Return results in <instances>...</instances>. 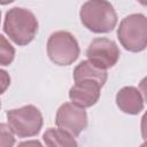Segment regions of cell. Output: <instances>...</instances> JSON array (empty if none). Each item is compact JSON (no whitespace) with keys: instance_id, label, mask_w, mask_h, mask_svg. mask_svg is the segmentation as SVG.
I'll return each instance as SVG.
<instances>
[{"instance_id":"cell-16","label":"cell","mask_w":147,"mask_h":147,"mask_svg":"<svg viewBox=\"0 0 147 147\" xmlns=\"http://www.w3.org/2000/svg\"><path fill=\"white\" fill-rule=\"evenodd\" d=\"M139 88H140V91H141V93H142V95H144V98H145V101L147 102V77H145V78L140 82Z\"/></svg>"},{"instance_id":"cell-17","label":"cell","mask_w":147,"mask_h":147,"mask_svg":"<svg viewBox=\"0 0 147 147\" xmlns=\"http://www.w3.org/2000/svg\"><path fill=\"white\" fill-rule=\"evenodd\" d=\"M0 72H1V76H2V88H1V91L3 92L5 88H6V86L9 84V80H5V72H6L5 70H1Z\"/></svg>"},{"instance_id":"cell-10","label":"cell","mask_w":147,"mask_h":147,"mask_svg":"<svg viewBox=\"0 0 147 147\" xmlns=\"http://www.w3.org/2000/svg\"><path fill=\"white\" fill-rule=\"evenodd\" d=\"M107 71L96 68L90 61H82L74 70V79L75 82L80 80H94L99 83L101 86L105 85L107 80Z\"/></svg>"},{"instance_id":"cell-12","label":"cell","mask_w":147,"mask_h":147,"mask_svg":"<svg viewBox=\"0 0 147 147\" xmlns=\"http://www.w3.org/2000/svg\"><path fill=\"white\" fill-rule=\"evenodd\" d=\"M0 63L1 65H8L14 60L15 49L14 47L6 40L5 36H0Z\"/></svg>"},{"instance_id":"cell-11","label":"cell","mask_w":147,"mask_h":147,"mask_svg":"<svg viewBox=\"0 0 147 147\" xmlns=\"http://www.w3.org/2000/svg\"><path fill=\"white\" fill-rule=\"evenodd\" d=\"M47 147H78L74 136L62 129L49 127L42 136Z\"/></svg>"},{"instance_id":"cell-5","label":"cell","mask_w":147,"mask_h":147,"mask_svg":"<svg viewBox=\"0 0 147 147\" xmlns=\"http://www.w3.org/2000/svg\"><path fill=\"white\" fill-rule=\"evenodd\" d=\"M79 46L76 38L68 31H56L47 41V54L57 65H69L79 56Z\"/></svg>"},{"instance_id":"cell-6","label":"cell","mask_w":147,"mask_h":147,"mask_svg":"<svg viewBox=\"0 0 147 147\" xmlns=\"http://www.w3.org/2000/svg\"><path fill=\"white\" fill-rule=\"evenodd\" d=\"M119 48L108 38H95L86 51L88 61L96 68L106 70L114 67L119 59Z\"/></svg>"},{"instance_id":"cell-3","label":"cell","mask_w":147,"mask_h":147,"mask_svg":"<svg viewBox=\"0 0 147 147\" xmlns=\"http://www.w3.org/2000/svg\"><path fill=\"white\" fill-rule=\"evenodd\" d=\"M117 38L126 51H144L147 47V17L142 14L124 17L117 30Z\"/></svg>"},{"instance_id":"cell-18","label":"cell","mask_w":147,"mask_h":147,"mask_svg":"<svg viewBox=\"0 0 147 147\" xmlns=\"http://www.w3.org/2000/svg\"><path fill=\"white\" fill-rule=\"evenodd\" d=\"M140 147H147V141H146V142H144V144H142Z\"/></svg>"},{"instance_id":"cell-7","label":"cell","mask_w":147,"mask_h":147,"mask_svg":"<svg viewBox=\"0 0 147 147\" xmlns=\"http://www.w3.org/2000/svg\"><path fill=\"white\" fill-rule=\"evenodd\" d=\"M55 123L60 129L72 136H79L87 126L86 110L72 102H65L57 109Z\"/></svg>"},{"instance_id":"cell-15","label":"cell","mask_w":147,"mask_h":147,"mask_svg":"<svg viewBox=\"0 0 147 147\" xmlns=\"http://www.w3.org/2000/svg\"><path fill=\"white\" fill-rule=\"evenodd\" d=\"M17 147H44V146L38 140H28V141L21 142Z\"/></svg>"},{"instance_id":"cell-8","label":"cell","mask_w":147,"mask_h":147,"mask_svg":"<svg viewBox=\"0 0 147 147\" xmlns=\"http://www.w3.org/2000/svg\"><path fill=\"white\" fill-rule=\"evenodd\" d=\"M102 86L94 80H80L76 82L69 91V98L72 103L87 108L95 105L100 98V88Z\"/></svg>"},{"instance_id":"cell-1","label":"cell","mask_w":147,"mask_h":147,"mask_svg":"<svg viewBox=\"0 0 147 147\" xmlns=\"http://www.w3.org/2000/svg\"><path fill=\"white\" fill-rule=\"evenodd\" d=\"M3 31L9 39L20 46L28 45L33 40L38 31V21L32 11L15 7L6 13Z\"/></svg>"},{"instance_id":"cell-4","label":"cell","mask_w":147,"mask_h":147,"mask_svg":"<svg viewBox=\"0 0 147 147\" xmlns=\"http://www.w3.org/2000/svg\"><path fill=\"white\" fill-rule=\"evenodd\" d=\"M7 121L11 132L20 138L37 136L42 126V115L40 110L32 105L8 110Z\"/></svg>"},{"instance_id":"cell-2","label":"cell","mask_w":147,"mask_h":147,"mask_svg":"<svg viewBox=\"0 0 147 147\" xmlns=\"http://www.w3.org/2000/svg\"><path fill=\"white\" fill-rule=\"evenodd\" d=\"M79 16L83 25L95 33L110 32L117 23V15L113 5L105 0L86 1L80 8Z\"/></svg>"},{"instance_id":"cell-14","label":"cell","mask_w":147,"mask_h":147,"mask_svg":"<svg viewBox=\"0 0 147 147\" xmlns=\"http://www.w3.org/2000/svg\"><path fill=\"white\" fill-rule=\"evenodd\" d=\"M141 136L147 141V111L144 114L141 118Z\"/></svg>"},{"instance_id":"cell-13","label":"cell","mask_w":147,"mask_h":147,"mask_svg":"<svg viewBox=\"0 0 147 147\" xmlns=\"http://www.w3.org/2000/svg\"><path fill=\"white\" fill-rule=\"evenodd\" d=\"M0 131H1V147H13L15 142V138L9 126L2 123L0 125Z\"/></svg>"},{"instance_id":"cell-9","label":"cell","mask_w":147,"mask_h":147,"mask_svg":"<svg viewBox=\"0 0 147 147\" xmlns=\"http://www.w3.org/2000/svg\"><path fill=\"white\" fill-rule=\"evenodd\" d=\"M118 108L126 114L137 115L144 109V100L140 92L133 86H125L116 94Z\"/></svg>"}]
</instances>
